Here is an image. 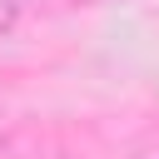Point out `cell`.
<instances>
[{
  "label": "cell",
  "mask_w": 159,
  "mask_h": 159,
  "mask_svg": "<svg viewBox=\"0 0 159 159\" xmlns=\"http://www.w3.org/2000/svg\"><path fill=\"white\" fill-rule=\"evenodd\" d=\"M15 20H20V0H0V40L15 30Z\"/></svg>",
  "instance_id": "6da1fadb"
},
{
  "label": "cell",
  "mask_w": 159,
  "mask_h": 159,
  "mask_svg": "<svg viewBox=\"0 0 159 159\" xmlns=\"http://www.w3.org/2000/svg\"><path fill=\"white\" fill-rule=\"evenodd\" d=\"M20 5H45V10H75V5H104V0H20Z\"/></svg>",
  "instance_id": "7a4b0ae2"
},
{
  "label": "cell",
  "mask_w": 159,
  "mask_h": 159,
  "mask_svg": "<svg viewBox=\"0 0 159 159\" xmlns=\"http://www.w3.org/2000/svg\"><path fill=\"white\" fill-rule=\"evenodd\" d=\"M0 109H5V99H0Z\"/></svg>",
  "instance_id": "3957f363"
}]
</instances>
